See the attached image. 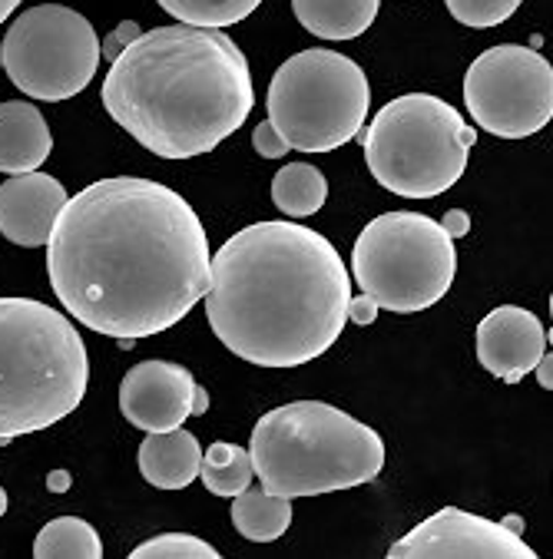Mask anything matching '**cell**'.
Masks as SVG:
<instances>
[{"label": "cell", "mask_w": 553, "mask_h": 559, "mask_svg": "<svg viewBox=\"0 0 553 559\" xmlns=\"http://www.w3.org/2000/svg\"><path fill=\"white\" fill-rule=\"evenodd\" d=\"M47 275L70 318L137 342L179 324L205 298L212 255L179 192L114 176L67 199L47 239Z\"/></svg>", "instance_id": "6da1fadb"}, {"label": "cell", "mask_w": 553, "mask_h": 559, "mask_svg": "<svg viewBox=\"0 0 553 559\" xmlns=\"http://www.w3.org/2000/svg\"><path fill=\"white\" fill-rule=\"evenodd\" d=\"M349 265L298 222H256L212 259L205 318L236 358L298 368L321 358L349 324Z\"/></svg>", "instance_id": "7a4b0ae2"}, {"label": "cell", "mask_w": 553, "mask_h": 559, "mask_svg": "<svg viewBox=\"0 0 553 559\" xmlns=\"http://www.w3.org/2000/svg\"><path fill=\"white\" fill-rule=\"evenodd\" d=\"M99 96L114 123L163 159L212 153L243 130L256 106L239 44L189 24L140 34L109 63Z\"/></svg>", "instance_id": "3957f363"}, {"label": "cell", "mask_w": 553, "mask_h": 559, "mask_svg": "<svg viewBox=\"0 0 553 559\" xmlns=\"http://www.w3.org/2000/svg\"><path fill=\"white\" fill-rule=\"evenodd\" d=\"M252 471L279 497H318L372 484L385 467V440L342 407L295 401L252 427Z\"/></svg>", "instance_id": "277c9868"}, {"label": "cell", "mask_w": 553, "mask_h": 559, "mask_svg": "<svg viewBox=\"0 0 553 559\" xmlns=\"http://www.w3.org/2000/svg\"><path fill=\"white\" fill-rule=\"evenodd\" d=\"M90 384L80 331L34 298H0V443L73 414Z\"/></svg>", "instance_id": "5b68a950"}, {"label": "cell", "mask_w": 553, "mask_h": 559, "mask_svg": "<svg viewBox=\"0 0 553 559\" xmlns=\"http://www.w3.org/2000/svg\"><path fill=\"white\" fill-rule=\"evenodd\" d=\"M362 143L378 186L404 199H434L464 176L478 133L440 96L404 93L378 109Z\"/></svg>", "instance_id": "8992f818"}, {"label": "cell", "mask_w": 553, "mask_h": 559, "mask_svg": "<svg viewBox=\"0 0 553 559\" xmlns=\"http://www.w3.org/2000/svg\"><path fill=\"white\" fill-rule=\"evenodd\" d=\"M368 106L365 70L325 47L289 57L266 93L269 123L298 153H331L355 140L368 120Z\"/></svg>", "instance_id": "52a82bcc"}, {"label": "cell", "mask_w": 553, "mask_h": 559, "mask_svg": "<svg viewBox=\"0 0 553 559\" xmlns=\"http://www.w3.org/2000/svg\"><path fill=\"white\" fill-rule=\"evenodd\" d=\"M352 275L378 308L395 314L424 311L455 285V239L421 212H385L355 239Z\"/></svg>", "instance_id": "ba28073f"}, {"label": "cell", "mask_w": 553, "mask_h": 559, "mask_svg": "<svg viewBox=\"0 0 553 559\" xmlns=\"http://www.w3.org/2000/svg\"><path fill=\"white\" fill-rule=\"evenodd\" d=\"M99 67L93 24L63 4L24 11L4 34V70L31 99L60 103L90 86Z\"/></svg>", "instance_id": "9c48e42d"}, {"label": "cell", "mask_w": 553, "mask_h": 559, "mask_svg": "<svg viewBox=\"0 0 553 559\" xmlns=\"http://www.w3.org/2000/svg\"><path fill=\"white\" fill-rule=\"evenodd\" d=\"M464 106L484 133L527 140L553 117V70L533 47L497 44L468 67Z\"/></svg>", "instance_id": "30bf717a"}, {"label": "cell", "mask_w": 553, "mask_h": 559, "mask_svg": "<svg viewBox=\"0 0 553 559\" xmlns=\"http://www.w3.org/2000/svg\"><path fill=\"white\" fill-rule=\"evenodd\" d=\"M391 559H537V552L507 523L474 516L458 507L437 510L391 549Z\"/></svg>", "instance_id": "8fae6325"}, {"label": "cell", "mask_w": 553, "mask_h": 559, "mask_svg": "<svg viewBox=\"0 0 553 559\" xmlns=\"http://www.w3.org/2000/svg\"><path fill=\"white\" fill-rule=\"evenodd\" d=\"M192 397L196 378L176 361H140L120 384L123 417L146 433L183 427L192 417Z\"/></svg>", "instance_id": "7c38bea8"}, {"label": "cell", "mask_w": 553, "mask_h": 559, "mask_svg": "<svg viewBox=\"0 0 553 559\" xmlns=\"http://www.w3.org/2000/svg\"><path fill=\"white\" fill-rule=\"evenodd\" d=\"M546 352L540 318L517 305H501L478 324V361L501 381H523Z\"/></svg>", "instance_id": "4fadbf2b"}, {"label": "cell", "mask_w": 553, "mask_h": 559, "mask_svg": "<svg viewBox=\"0 0 553 559\" xmlns=\"http://www.w3.org/2000/svg\"><path fill=\"white\" fill-rule=\"evenodd\" d=\"M67 189L60 179L47 173H24L11 176L0 186V233L8 242L21 249L47 246L54 222L67 205Z\"/></svg>", "instance_id": "5bb4252c"}, {"label": "cell", "mask_w": 553, "mask_h": 559, "mask_svg": "<svg viewBox=\"0 0 553 559\" xmlns=\"http://www.w3.org/2000/svg\"><path fill=\"white\" fill-rule=\"evenodd\" d=\"M54 150L50 127L37 106L14 99L0 103V173H37Z\"/></svg>", "instance_id": "9a60e30c"}, {"label": "cell", "mask_w": 553, "mask_h": 559, "mask_svg": "<svg viewBox=\"0 0 553 559\" xmlns=\"http://www.w3.org/2000/svg\"><path fill=\"white\" fill-rule=\"evenodd\" d=\"M199 467H202V447L196 433L183 427L150 433L140 443V474L150 487L183 490L199 477Z\"/></svg>", "instance_id": "2e32d148"}, {"label": "cell", "mask_w": 553, "mask_h": 559, "mask_svg": "<svg viewBox=\"0 0 553 559\" xmlns=\"http://www.w3.org/2000/svg\"><path fill=\"white\" fill-rule=\"evenodd\" d=\"M381 0H292L298 24L321 40H355L375 17Z\"/></svg>", "instance_id": "e0dca14e"}, {"label": "cell", "mask_w": 553, "mask_h": 559, "mask_svg": "<svg viewBox=\"0 0 553 559\" xmlns=\"http://www.w3.org/2000/svg\"><path fill=\"white\" fill-rule=\"evenodd\" d=\"M233 523L252 543L282 539L285 530L292 526V500L249 487L239 497H233Z\"/></svg>", "instance_id": "ac0fdd59"}, {"label": "cell", "mask_w": 553, "mask_h": 559, "mask_svg": "<svg viewBox=\"0 0 553 559\" xmlns=\"http://www.w3.org/2000/svg\"><path fill=\"white\" fill-rule=\"evenodd\" d=\"M199 480L205 484L212 497H239L256 480L249 451H243L239 443H230V440H215L209 451H202Z\"/></svg>", "instance_id": "d6986e66"}, {"label": "cell", "mask_w": 553, "mask_h": 559, "mask_svg": "<svg viewBox=\"0 0 553 559\" xmlns=\"http://www.w3.org/2000/svg\"><path fill=\"white\" fill-rule=\"evenodd\" d=\"M328 199V182L311 163H289L272 179V202L289 218H305L321 212Z\"/></svg>", "instance_id": "ffe728a7"}, {"label": "cell", "mask_w": 553, "mask_h": 559, "mask_svg": "<svg viewBox=\"0 0 553 559\" xmlns=\"http://www.w3.org/2000/svg\"><path fill=\"white\" fill-rule=\"evenodd\" d=\"M34 556L37 559H99L103 543L86 520L57 516L40 530L34 543Z\"/></svg>", "instance_id": "44dd1931"}, {"label": "cell", "mask_w": 553, "mask_h": 559, "mask_svg": "<svg viewBox=\"0 0 553 559\" xmlns=\"http://www.w3.org/2000/svg\"><path fill=\"white\" fill-rule=\"evenodd\" d=\"M156 4L173 14L179 24L189 27H233L239 21H246L262 0H156Z\"/></svg>", "instance_id": "7402d4cb"}, {"label": "cell", "mask_w": 553, "mask_h": 559, "mask_svg": "<svg viewBox=\"0 0 553 559\" xmlns=\"http://www.w3.org/2000/svg\"><path fill=\"white\" fill-rule=\"evenodd\" d=\"M130 556L133 559H219V549L192 533H163L140 543Z\"/></svg>", "instance_id": "603a6c76"}, {"label": "cell", "mask_w": 553, "mask_h": 559, "mask_svg": "<svg viewBox=\"0 0 553 559\" xmlns=\"http://www.w3.org/2000/svg\"><path fill=\"white\" fill-rule=\"evenodd\" d=\"M445 4H448L451 17L461 21L464 27L487 31V27H497L507 17H514L520 0H445Z\"/></svg>", "instance_id": "cb8c5ba5"}, {"label": "cell", "mask_w": 553, "mask_h": 559, "mask_svg": "<svg viewBox=\"0 0 553 559\" xmlns=\"http://www.w3.org/2000/svg\"><path fill=\"white\" fill-rule=\"evenodd\" d=\"M140 34H143V31H140L137 21H123L114 34H106V37H103V44H99V60H109V63H114Z\"/></svg>", "instance_id": "d4e9b609"}, {"label": "cell", "mask_w": 553, "mask_h": 559, "mask_svg": "<svg viewBox=\"0 0 553 559\" xmlns=\"http://www.w3.org/2000/svg\"><path fill=\"white\" fill-rule=\"evenodd\" d=\"M252 146H256V153H259L262 159H282V156L289 153V143L275 133V127H272L269 120L256 127V133H252Z\"/></svg>", "instance_id": "484cf974"}, {"label": "cell", "mask_w": 553, "mask_h": 559, "mask_svg": "<svg viewBox=\"0 0 553 559\" xmlns=\"http://www.w3.org/2000/svg\"><path fill=\"white\" fill-rule=\"evenodd\" d=\"M375 318H378L375 298H368L365 292L355 295V298H349V321H355V324H372Z\"/></svg>", "instance_id": "4316f807"}, {"label": "cell", "mask_w": 553, "mask_h": 559, "mask_svg": "<svg viewBox=\"0 0 553 559\" xmlns=\"http://www.w3.org/2000/svg\"><path fill=\"white\" fill-rule=\"evenodd\" d=\"M440 229H445L451 239H464L471 233V215L464 209H451V212H445V218H440Z\"/></svg>", "instance_id": "83f0119b"}, {"label": "cell", "mask_w": 553, "mask_h": 559, "mask_svg": "<svg viewBox=\"0 0 553 559\" xmlns=\"http://www.w3.org/2000/svg\"><path fill=\"white\" fill-rule=\"evenodd\" d=\"M533 371H537L540 388H546V391H550V388H553V374H550V371H553V361H550V352H543V358L537 361V368H533Z\"/></svg>", "instance_id": "f1b7e54d"}, {"label": "cell", "mask_w": 553, "mask_h": 559, "mask_svg": "<svg viewBox=\"0 0 553 559\" xmlns=\"http://www.w3.org/2000/svg\"><path fill=\"white\" fill-rule=\"evenodd\" d=\"M47 490H50V493H67V490H70V474H67V471H54V474L47 477Z\"/></svg>", "instance_id": "f546056e"}, {"label": "cell", "mask_w": 553, "mask_h": 559, "mask_svg": "<svg viewBox=\"0 0 553 559\" xmlns=\"http://www.w3.org/2000/svg\"><path fill=\"white\" fill-rule=\"evenodd\" d=\"M209 411V394H205V388H199L196 384V397H192V414H205Z\"/></svg>", "instance_id": "4dcf8cb0"}, {"label": "cell", "mask_w": 553, "mask_h": 559, "mask_svg": "<svg viewBox=\"0 0 553 559\" xmlns=\"http://www.w3.org/2000/svg\"><path fill=\"white\" fill-rule=\"evenodd\" d=\"M17 8H21V0H0V24H4Z\"/></svg>", "instance_id": "1f68e13d"}, {"label": "cell", "mask_w": 553, "mask_h": 559, "mask_svg": "<svg viewBox=\"0 0 553 559\" xmlns=\"http://www.w3.org/2000/svg\"><path fill=\"white\" fill-rule=\"evenodd\" d=\"M8 513V493H4V487H0V516Z\"/></svg>", "instance_id": "d6a6232c"}, {"label": "cell", "mask_w": 553, "mask_h": 559, "mask_svg": "<svg viewBox=\"0 0 553 559\" xmlns=\"http://www.w3.org/2000/svg\"><path fill=\"white\" fill-rule=\"evenodd\" d=\"M0 67H4V40H0Z\"/></svg>", "instance_id": "836d02e7"}]
</instances>
